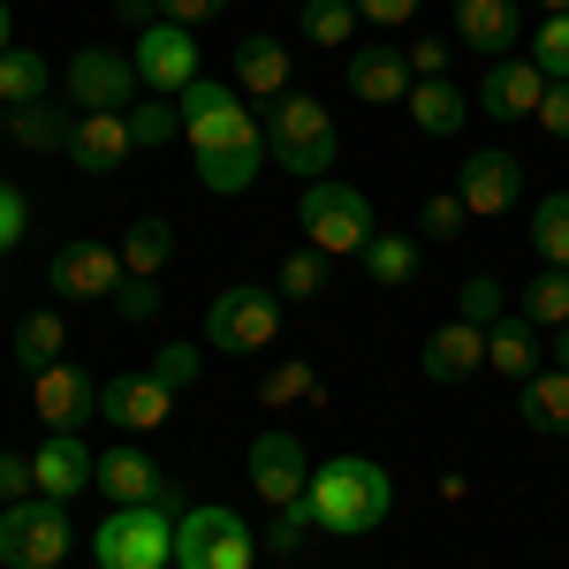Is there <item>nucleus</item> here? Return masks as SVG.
Returning a JSON list of instances; mask_svg holds the SVG:
<instances>
[{"instance_id": "nucleus-40", "label": "nucleus", "mask_w": 569, "mask_h": 569, "mask_svg": "<svg viewBox=\"0 0 569 569\" xmlns=\"http://www.w3.org/2000/svg\"><path fill=\"white\" fill-rule=\"evenodd\" d=\"M531 69H539L547 84H569V16H547V23H539V39H531Z\"/></svg>"}, {"instance_id": "nucleus-39", "label": "nucleus", "mask_w": 569, "mask_h": 569, "mask_svg": "<svg viewBox=\"0 0 569 569\" xmlns=\"http://www.w3.org/2000/svg\"><path fill=\"white\" fill-rule=\"evenodd\" d=\"M509 311V289L493 281V273H471L463 289H456V319H471V327H493Z\"/></svg>"}, {"instance_id": "nucleus-29", "label": "nucleus", "mask_w": 569, "mask_h": 569, "mask_svg": "<svg viewBox=\"0 0 569 569\" xmlns=\"http://www.w3.org/2000/svg\"><path fill=\"white\" fill-rule=\"evenodd\" d=\"M357 266H365L372 289H402V281H418V236H388V228H372V243L357 251Z\"/></svg>"}, {"instance_id": "nucleus-51", "label": "nucleus", "mask_w": 569, "mask_h": 569, "mask_svg": "<svg viewBox=\"0 0 569 569\" xmlns=\"http://www.w3.org/2000/svg\"><path fill=\"white\" fill-rule=\"evenodd\" d=\"M114 23H130V31L160 23V0H114Z\"/></svg>"}, {"instance_id": "nucleus-55", "label": "nucleus", "mask_w": 569, "mask_h": 569, "mask_svg": "<svg viewBox=\"0 0 569 569\" xmlns=\"http://www.w3.org/2000/svg\"><path fill=\"white\" fill-rule=\"evenodd\" d=\"M448 8H456V0H448Z\"/></svg>"}, {"instance_id": "nucleus-13", "label": "nucleus", "mask_w": 569, "mask_h": 569, "mask_svg": "<svg viewBox=\"0 0 569 569\" xmlns=\"http://www.w3.org/2000/svg\"><path fill=\"white\" fill-rule=\"evenodd\" d=\"M456 198H463L479 220H501L517 198H525V160H517L509 144H479V152L456 168Z\"/></svg>"}, {"instance_id": "nucleus-54", "label": "nucleus", "mask_w": 569, "mask_h": 569, "mask_svg": "<svg viewBox=\"0 0 569 569\" xmlns=\"http://www.w3.org/2000/svg\"><path fill=\"white\" fill-rule=\"evenodd\" d=\"M539 8H547V16H569V0H539Z\"/></svg>"}, {"instance_id": "nucleus-49", "label": "nucleus", "mask_w": 569, "mask_h": 569, "mask_svg": "<svg viewBox=\"0 0 569 569\" xmlns=\"http://www.w3.org/2000/svg\"><path fill=\"white\" fill-rule=\"evenodd\" d=\"M531 122L569 144V84H547V99H539V114H531Z\"/></svg>"}, {"instance_id": "nucleus-7", "label": "nucleus", "mask_w": 569, "mask_h": 569, "mask_svg": "<svg viewBox=\"0 0 569 569\" xmlns=\"http://www.w3.org/2000/svg\"><path fill=\"white\" fill-rule=\"evenodd\" d=\"M176 569H259V531L228 501H198L176 517Z\"/></svg>"}, {"instance_id": "nucleus-5", "label": "nucleus", "mask_w": 569, "mask_h": 569, "mask_svg": "<svg viewBox=\"0 0 569 569\" xmlns=\"http://www.w3.org/2000/svg\"><path fill=\"white\" fill-rule=\"evenodd\" d=\"M297 228H305L311 251H327V259H357L365 243H372V198L357 190V182H305V198H297Z\"/></svg>"}, {"instance_id": "nucleus-47", "label": "nucleus", "mask_w": 569, "mask_h": 569, "mask_svg": "<svg viewBox=\"0 0 569 569\" xmlns=\"http://www.w3.org/2000/svg\"><path fill=\"white\" fill-rule=\"evenodd\" d=\"M23 493H39V486H31V456L0 448V509H8V501H23Z\"/></svg>"}, {"instance_id": "nucleus-32", "label": "nucleus", "mask_w": 569, "mask_h": 569, "mask_svg": "<svg viewBox=\"0 0 569 569\" xmlns=\"http://www.w3.org/2000/svg\"><path fill=\"white\" fill-rule=\"evenodd\" d=\"M517 311H525L531 327H562L569 319V266H539L525 281V297H517Z\"/></svg>"}, {"instance_id": "nucleus-21", "label": "nucleus", "mask_w": 569, "mask_h": 569, "mask_svg": "<svg viewBox=\"0 0 569 569\" xmlns=\"http://www.w3.org/2000/svg\"><path fill=\"white\" fill-rule=\"evenodd\" d=\"M517 39H525V0H456V46L501 61Z\"/></svg>"}, {"instance_id": "nucleus-50", "label": "nucleus", "mask_w": 569, "mask_h": 569, "mask_svg": "<svg viewBox=\"0 0 569 569\" xmlns=\"http://www.w3.org/2000/svg\"><path fill=\"white\" fill-rule=\"evenodd\" d=\"M418 8H426V0H357V16H365V23H380V31H395V23H410Z\"/></svg>"}, {"instance_id": "nucleus-41", "label": "nucleus", "mask_w": 569, "mask_h": 569, "mask_svg": "<svg viewBox=\"0 0 569 569\" xmlns=\"http://www.w3.org/2000/svg\"><path fill=\"white\" fill-rule=\"evenodd\" d=\"M144 372H152L160 388H176V395H182V388H190V380H198V372H206V350H198V342H160Z\"/></svg>"}, {"instance_id": "nucleus-23", "label": "nucleus", "mask_w": 569, "mask_h": 569, "mask_svg": "<svg viewBox=\"0 0 569 569\" xmlns=\"http://www.w3.org/2000/svg\"><path fill=\"white\" fill-rule=\"evenodd\" d=\"M342 77H350V91L372 99V107H402L410 84H418L410 61H402V46H350V69H342Z\"/></svg>"}, {"instance_id": "nucleus-9", "label": "nucleus", "mask_w": 569, "mask_h": 569, "mask_svg": "<svg viewBox=\"0 0 569 569\" xmlns=\"http://www.w3.org/2000/svg\"><path fill=\"white\" fill-rule=\"evenodd\" d=\"M130 69L144 91H160V99H182V91L206 77V46L190 23H144L130 39Z\"/></svg>"}, {"instance_id": "nucleus-46", "label": "nucleus", "mask_w": 569, "mask_h": 569, "mask_svg": "<svg viewBox=\"0 0 569 569\" xmlns=\"http://www.w3.org/2000/svg\"><path fill=\"white\" fill-rule=\"evenodd\" d=\"M402 61H410L418 84H426V77H448V39H410V46H402Z\"/></svg>"}, {"instance_id": "nucleus-8", "label": "nucleus", "mask_w": 569, "mask_h": 569, "mask_svg": "<svg viewBox=\"0 0 569 569\" xmlns=\"http://www.w3.org/2000/svg\"><path fill=\"white\" fill-rule=\"evenodd\" d=\"M273 335H281V289L236 281V289H220L206 305V342L220 357H259V350H273Z\"/></svg>"}, {"instance_id": "nucleus-3", "label": "nucleus", "mask_w": 569, "mask_h": 569, "mask_svg": "<svg viewBox=\"0 0 569 569\" xmlns=\"http://www.w3.org/2000/svg\"><path fill=\"white\" fill-rule=\"evenodd\" d=\"M176 107H182V137H190L198 160H228V152H259V144H266L259 114L243 107V91L220 84V77H198Z\"/></svg>"}, {"instance_id": "nucleus-30", "label": "nucleus", "mask_w": 569, "mask_h": 569, "mask_svg": "<svg viewBox=\"0 0 569 569\" xmlns=\"http://www.w3.org/2000/svg\"><path fill=\"white\" fill-rule=\"evenodd\" d=\"M176 259V220L168 213H144L122 228V266L130 273H144V281H160V266Z\"/></svg>"}, {"instance_id": "nucleus-15", "label": "nucleus", "mask_w": 569, "mask_h": 569, "mask_svg": "<svg viewBox=\"0 0 569 569\" xmlns=\"http://www.w3.org/2000/svg\"><path fill=\"white\" fill-rule=\"evenodd\" d=\"M99 418L122 433H160L176 418V388H160L152 372H114V380H99Z\"/></svg>"}, {"instance_id": "nucleus-53", "label": "nucleus", "mask_w": 569, "mask_h": 569, "mask_svg": "<svg viewBox=\"0 0 569 569\" xmlns=\"http://www.w3.org/2000/svg\"><path fill=\"white\" fill-rule=\"evenodd\" d=\"M8 23H16V16H8V0H0V53H8V46H16V39H8Z\"/></svg>"}, {"instance_id": "nucleus-31", "label": "nucleus", "mask_w": 569, "mask_h": 569, "mask_svg": "<svg viewBox=\"0 0 569 569\" xmlns=\"http://www.w3.org/2000/svg\"><path fill=\"white\" fill-rule=\"evenodd\" d=\"M46 91H53L46 53H31V46H8V53H0V107H39Z\"/></svg>"}, {"instance_id": "nucleus-11", "label": "nucleus", "mask_w": 569, "mask_h": 569, "mask_svg": "<svg viewBox=\"0 0 569 569\" xmlns=\"http://www.w3.org/2000/svg\"><path fill=\"white\" fill-rule=\"evenodd\" d=\"M243 479H251V493H259L266 509H289V501H305V486H311L305 440L289 433V426H266V433L251 440V456H243Z\"/></svg>"}, {"instance_id": "nucleus-37", "label": "nucleus", "mask_w": 569, "mask_h": 569, "mask_svg": "<svg viewBox=\"0 0 569 569\" xmlns=\"http://www.w3.org/2000/svg\"><path fill=\"white\" fill-rule=\"evenodd\" d=\"M273 289H281V305H311V297H327V251H297V259H281L273 273Z\"/></svg>"}, {"instance_id": "nucleus-52", "label": "nucleus", "mask_w": 569, "mask_h": 569, "mask_svg": "<svg viewBox=\"0 0 569 569\" xmlns=\"http://www.w3.org/2000/svg\"><path fill=\"white\" fill-rule=\"evenodd\" d=\"M547 365H555V372H569V319L547 335Z\"/></svg>"}, {"instance_id": "nucleus-56", "label": "nucleus", "mask_w": 569, "mask_h": 569, "mask_svg": "<svg viewBox=\"0 0 569 569\" xmlns=\"http://www.w3.org/2000/svg\"><path fill=\"white\" fill-rule=\"evenodd\" d=\"M297 8H305V0H297Z\"/></svg>"}, {"instance_id": "nucleus-35", "label": "nucleus", "mask_w": 569, "mask_h": 569, "mask_svg": "<svg viewBox=\"0 0 569 569\" xmlns=\"http://www.w3.org/2000/svg\"><path fill=\"white\" fill-rule=\"evenodd\" d=\"M130 137H137V152L176 144V137H182V107H176V99H160V91H144V107H130Z\"/></svg>"}, {"instance_id": "nucleus-24", "label": "nucleus", "mask_w": 569, "mask_h": 569, "mask_svg": "<svg viewBox=\"0 0 569 569\" xmlns=\"http://www.w3.org/2000/svg\"><path fill=\"white\" fill-rule=\"evenodd\" d=\"M410 122H418V137H456L471 114H479V99L463 84H448V77H426V84H410Z\"/></svg>"}, {"instance_id": "nucleus-42", "label": "nucleus", "mask_w": 569, "mask_h": 569, "mask_svg": "<svg viewBox=\"0 0 569 569\" xmlns=\"http://www.w3.org/2000/svg\"><path fill=\"white\" fill-rule=\"evenodd\" d=\"M311 531H319V517H311V501H289V509H273V531H266V555H297Z\"/></svg>"}, {"instance_id": "nucleus-6", "label": "nucleus", "mask_w": 569, "mask_h": 569, "mask_svg": "<svg viewBox=\"0 0 569 569\" xmlns=\"http://www.w3.org/2000/svg\"><path fill=\"white\" fill-rule=\"evenodd\" d=\"M77 547V525H69V501H46V493H23L0 509V569H61Z\"/></svg>"}, {"instance_id": "nucleus-28", "label": "nucleus", "mask_w": 569, "mask_h": 569, "mask_svg": "<svg viewBox=\"0 0 569 569\" xmlns=\"http://www.w3.org/2000/svg\"><path fill=\"white\" fill-rule=\"evenodd\" d=\"M69 130H77V107H8V137L23 152H69Z\"/></svg>"}, {"instance_id": "nucleus-38", "label": "nucleus", "mask_w": 569, "mask_h": 569, "mask_svg": "<svg viewBox=\"0 0 569 569\" xmlns=\"http://www.w3.org/2000/svg\"><path fill=\"white\" fill-rule=\"evenodd\" d=\"M463 220H471V206H463L456 190H433V198L418 206V236H426V243H456V236H463Z\"/></svg>"}, {"instance_id": "nucleus-48", "label": "nucleus", "mask_w": 569, "mask_h": 569, "mask_svg": "<svg viewBox=\"0 0 569 569\" xmlns=\"http://www.w3.org/2000/svg\"><path fill=\"white\" fill-rule=\"evenodd\" d=\"M213 16H228V0H160V23H190V31H206Z\"/></svg>"}, {"instance_id": "nucleus-2", "label": "nucleus", "mask_w": 569, "mask_h": 569, "mask_svg": "<svg viewBox=\"0 0 569 569\" xmlns=\"http://www.w3.org/2000/svg\"><path fill=\"white\" fill-rule=\"evenodd\" d=\"M266 160L289 168L297 182H327V168L342 160V130H335L327 99H311V91L266 99Z\"/></svg>"}, {"instance_id": "nucleus-34", "label": "nucleus", "mask_w": 569, "mask_h": 569, "mask_svg": "<svg viewBox=\"0 0 569 569\" xmlns=\"http://www.w3.org/2000/svg\"><path fill=\"white\" fill-rule=\"evenodd\" d=\"M297 23H305V39L311 46H357V0H305L297 8Z\"/></svg>"}, {"instance_id": "nucleus-4", "label": "nucleus", "mask_w": 569, "mask_h": 569, "mask_svg": "<svg viewBox=\"0 0 569 569\" xmlns=\"http://www.w3.org/2000/svg\"><path fill=\"white\" fill-rule=\"evenodd\" d=\"M91 562L99 569H176V509L168 501L107 509L99 531H91Z\"/></svg>"}, {"instance_id": "nucleus-45", "label": "nucleus", "mask_w": 569, "mask_h": 569, "mask_svg": "<svg viewBox=\"0 0 569 569\" xmlns=\"http://www.w3.org/2000/svg\"><path fill=\"white\" fill-rule=\"evenodd\" d=\"M23 236H31V198H23L16 182H0V259L23 251Z\"/></svg>"}, {"instance_id": "nucleus-17", "label": "nucleus", "mask_w": 569, "mask_h": 569, "mask_svg": "<svg viewBox=\"0 0 569 569\" xmlns=\"http://www.w3.org/2000/svg\"><path fill=\"white\" fill-rule=\"evenodd\" d=\"M539 99H547V77L531 69V53H501V61H486L479 114H493V122H531Z\"/></svg>"}, {"instance_id": "nucleus-44", "label": "nucleus", "mask_w": 569, "mask_h": 569, "mask_svg": "<svg viewBox=\"0 0 569 569\" xmlns=\"http://www.w3.org/2000/svg\"><path fill=\"white\" fill-rule=\"evenodd\" d=\"M107 305L122 311L130 327H144V319H160V305H168V297H160V281H144V273H122V289H114Z\"/></svg>"}, {"instance_id": "nucleus-22", "label": "nucleus", "mask_w": 569, "mask_h": 569, "mask_svg": "<svg viewBox=\"0 0 569 569\" xmlns=\"http://www.w3.org/2000/svg\"><path fill=\"white\" fill-rule=\"evenodd\" d=\"M539 365H547V342H539V327H531L525 311L509 305L493 327H486V372H501V380H517V388H525Z\"/></svg>"}, {"instance_id": "nucleus-14", "label": "nucleus", "mask_w": 569, "mask_h": 569, "mask_svg": "<svg viewBox=\"0 0 569 569\" xmlns=\"http://www.w3.org/2000/svg\"><path fill=\"white\" fill-rule=\"evenodd\" d=\"M31 410H39L46 433H84V418H99V380L61 357V365H46L31 380Z\"/></svg>"}, {"instance_id": "nucleus-16", "label": "nucleus", "mask_w": 569, "mask_h": 569, "mask_svg": "<svg viewBox=\"0 0 569 569\" xmlns=\"http://www.w3.org/2000/svg\"><path fill=\"white\" fill-rule=\"evenodd\" d=\"M99 493H107L114 509H137V501H168V509L182 517V501H176V479H168V471H160V463H152L144 448H130V440L99 456Z\"/></svg>"}, {"instance_id": "nucleus-36", "label": "nucleus", "mask_w": 569, "mask_h": 569, "mask_svg": "<svg viewBox=\"0 0 569 569\" xmlns=\"http://www.w3.org/2000/svg\"><path fill=\"white\" fill-rule=\"evenodd\" d=\"M266 168V144L259 152H228V160H198V190H213V198H243Z\"/></svg>"}, {"instance_id": "nucleus-19", "label": "nucleus", "mask_w": 569, "mask_h": 569, "mask_svg": "<svg viewBox=\"0 0 569 569\" xmlns=\"http://www.w3.org/2000/svg\"><path fill=\"white\" fill-rule=\"evenodd\" d=\"M31 486L46 501H77L84 486H99V456L84 448V433H46L31 448Z\"/></svg>"}, {"instance_id": "nucleus-27", "label": "nucleus", "mask_w": 569, "mask_h": 569, "mask_svg": "<svg viewBox=\"0 0 569 569\" xmlns=\"http://www.w3.org/2000/svg\"><path fill=\"white\" fill-rule=\"evenodd\" d=\"M61 350H69L61 311H23V319H16V372H23V380H39L46 365H61Z\"/></svg>"}, {"instance_id": "nucleus-10", "label": "nucleus", "mask_w": 569, "mask_h": 569, "mask_svg": "<svg viewBox=\"0 0 569 569\" xmlns=\"http://www.w3.org/2000/svg\"><path fill=\"white\" fill-rule=\"evenodd\" d=\"M61 91H69L77 114H130L144 84H137L130 53H114V46H77L69 69H61Z\"/></svg>"}, {"instance_id": "nucleus-25", "label": "nucleus", "mask_w": 569, "mask_h": 569, "mask_svg": "<svg viewBox=\"0 0 569 569\" xmlns=\"http://www.w3.org/2000/svg\"><path fill=\"white\" fill-rule=\"evenodd\" d=\"M517 418H525V433L539 440H562L569 433V372H555V365H539L525 388H517Z\"/></svg>"}, {"instance_id": "nucleus-1", "label": "nucleus", "mask_w": 569, "mask_h": 569, "mask_svg": "<svg viewBox=\"0 0 569 569\" xmlns=\"http://www.w3.org/2000/svg\"><path fill=\"white\" fill-rule=\"evenodd\" d=\"M305 501H311V517H319V531L365 539V531L388 525L395 479H388V463H372V456H327V463H311Z\"/></svg>"}, {"instance_id": "nucleus-12", "label": "nucleus", "mask_w": 569, "mask_h": 569, "mask_svg": "<svg viewBox=\"0 0 569 569\" xmlns=\"http://www.w3.org/2000/svg\"><path fill=\"white\" fill-rule=\"evenodd\" d=\"M122 251L114 243H91V236H77V243H61L53 259H46V289L53 297H69V305H107L114 289H122Z\"/></svg>"}, {"instance_id": "nucleus-26", "label": "nucleus", "mask_w": 569, "mask_h": 569, "mask_svg": "<svg viewBox=\"0 0 569 569\" xmlns=\"http://www.w3.org/2000/svg\"><path fill=\"white\" fill-rule=\"evenodd\" d=\"M289 69H297L289 46L266 39V31L236 46V91H251V99H281V91H289Z\"/></svg>"}, {"instance_id": "nucleus-20", "label": "nucleus", "mask_w": 569, "mask_h": 569, "mask_svg": "<svg viewBox=\"0 0 569 569\" xmlns=\"http://www.w3.org/2000/svg\"><path fill=\"white\" fill-rule=\"evenodd\" d=\"M130 160H137L130 114H77V130H69V168H84V176H122Z\"/></svg>"}, {"instance_id": "nucleus-18", "label": "nucleus", "mask_w": 569, "mask_h": 569, "mask_svg": "<svg viewBox=\"0 0 569 569\" xmlns=\"http://www.w3.org/2000/svg\"><path fill=\"white\" fill-rule=\"evenodd\" d=\"M418 372L433 380V388H463L471 372H486V327H471V319H440L433 335H426V350H418Z\"/></svg>"}, {"instance_id": "nucleus-33", "label": "nucleus", "mask_w": 569, "mask_h": 569, "mask_svg": "<svg viewBox=\"0 0 569 569\" xmlns=\"http://www.w3.org/2000/svg\"><path fill=\"white\" fill-rule=\"evenodd\" d=\"M531 251L539 266H569V190H547L531 206Z\"/></svg>"}, {"instance_id": "nucleus-43", "label": "nucleus", "mask_w": 569, "mask_h": 569, "mask_svg": "<svg viewBox=\"0 0 569 569\" xmlns=\"http://www.w3.org/2000/svg\"><path fill=\"white\" fill-rule=\"evenodd\" d=\"M311 388H319V380H311V365H305V357H281V365L266 372L259 402H266V410H281V402H297V395H311Z\"/></svg>"}]
</instances>
